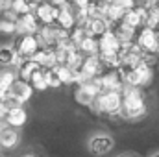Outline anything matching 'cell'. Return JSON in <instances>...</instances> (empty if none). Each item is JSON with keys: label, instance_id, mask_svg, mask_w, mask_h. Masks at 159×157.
I'll return each mask as SVG.
<instances>
[{"label": "cell", "instance_id": "obj_6", "mask_svg": "<svg viewBox=\"0 0 159 157\" xmlns=\"http://www.w3.org/2000/svg\"><path fill=\"white\" fill-rule=\"evenodd\" d=\"M9 92V105H24L32 96H34V87L30 85V81H24V79L17 78L11 87L7 89Z\"/></svg>", "mask_w": 159, "mask_h": 157}, {"label": "cell", "instance_id": "obj_39", "mask_svg": "<svg viewBox=\"0 0 159 157\" xmlns=\"http://www.w3.org/2000/svg\"><path fill=\"white\" fill-rule=\"evenodd\" d=\"M28 2H35V4H41V2H44V0H28Z\"/></svg>", "mask_w": 159, "mask_h": 157}, {"label": "cell", "instance_id": "obj_30", "mask_svg": "<svg viewBox=\"0 0 159 157\" xmlns=\"http://www.w3.org/2000/svg\"><path fill=\"white\" fill-rule=\"evenodd\" d=\"M98 59H100V63H102V67L106 70L119 69V65H120L119 54H98Z\"/></svg>", "mask_w": 159, "mask_h": 157}, {"label": "cell", "instance_id": "obj_22", "mask_svg": "<svg viewBox=\"0 0 159 157\" xmlns=\"http://www.w3.org/2000/svg\"><path fill=\"white\" fill-rule=\"evenodd\" d=\"M76 48H78L83 56H94V54H98V39L96 37H91V35H85L78 43Z\"/></svg>", "mask_w": 159, "mask_h": 157}, {"label": "cell", "instance_id": "obj_43", "mask_svg": "<svg viewBox=\"0 0 159 157\" xmlns=\"http://www.w3.org/2000/svg\"><path fill=\"white\" fill-rule=\"evenodd\" d=\"M0 154H2V148H0Z\"/></svg>", "mask_w": 159, "mask_h": 157}, {"label": "cell", "instance_id": "obj_29", "mask_svg": "<svg viewBox=\"0 0 159 157\" xmlns=\"http://www.w3.org/2000/svg\"><path fill=\"white\" fill-rule=\"evenodd\" d=\"M122 7L117 6V2H109V6H107V9H106V13H104V19L109 22V28H111V24H115V22H119L120 19H122Z\"/></svg>", "mask_w": 159, "mask_h": 157}, {"label": "cell", "instance_id": "obj_1", "mask_svg": "<svg viewBox=\"0 0 159 157\" xmlns=\"http://www.w3.org/2000/svg\"><path fill=\"white\" fill-rule=\"evenodd\" d=\"M122 107H120L119 118L122 120H139L148 113V104H146V96L144 91L141 87H131V85H124L122 91Z\"/></svg>", "mask_w": 159, "mask_h": 157}, {"label": "cell", "instance_id": "obj_16", "mask_svg": "<svg viewBox=\"0 0 159 157\" xmlns=\"http://www.w3.org/2000/svg\"><path fill=\"white\" fill-rule=\"evenodd\" d=\"M39 20L35 17L34 11H28L24 15H20L17 19V35H22V34H37L39 30Z\"/></svg>", "mask_w": 159, "mask_h": 157}, {"label": "cell", "instance_id": "obj_7", "mask_svg": "<svg viewBox=\"0 0 159 157\" xmlns=\"http://www.w3.org/2000/svg\"><path fill=\"white\" fill-rule=\"evenodd\" d=\"M39 39L35 34H22V35H17L13 41V48L17 50V54L24 59H30L37 50H39Z\"/></svg>", "mask_w": 159, "mask_h": 157}, {"label": "cell", "instance_id": "obj_17", "mask_svg": "<svg viewBox=\"0 0 159 157\" xmlns=\"http://www.w3.org/2000/svg\"><path fill=\"white\" fill-rule=\"evenodd\" d=\"M59 28H63V30H70L74 24H76V17H74V9H72V4H70V0L65 4V6H61V7H57V15H56V20H54Z\"/></svg>", "mask_w": 159, "mask_h": 157}, {"label": "cell", "instance_id": "obj_44", "mask_svg": "<svg viewBox=\"0 0 159 157\" xmlns=\"http://www.w3.org/2000/svg\"><path fill=\"white\" fill-rule=\"evenodd\" d=\"M157 56H159V50H157Z\"/></svg>", "mask_w": 159, "mask_h": 157}, {"label": "cell", "instance_id": "obj_21", "mask_svg": "<svg viewBox=\"0 0 159 157\" xmlns=\"http://www.w3.org/2000/svg\"><path fill=\"white\" fill-rule=\"evenodd\" d=\"M111 32L117 35V39H119L120 43H131V41H135V34H137L135 28H129V26L124 24L122 20L111 24Z\"/></svg>", "mask_w": 159, "mask_h": 157}, {"label": "cell", "instance_id": "obj_35", "mask_svg": "<svg viewBox=\"0 0 159 157\" xmlns=\"http://www.w3.org/2000/svg\"><path fill=\"white\" fill-rule=\"evenodd\" d=\"M117 6L122 7V11H128V9H133L137 6V0H115Z\"/></svg>", "mask_w": 159, "mask_h": 157}, {"label": "cell", "instance_id": "obj_33", "mask_svg": "<svg viewBox=\"0 0 159 157\" xmlns=\"http://www.w3.org/2000/svg\"><path fill=\"white\" fill-rule=\"evenodd\" d=\"M44 78H46V83H48V89H59L61 87V79L57 76L56 69H44Z\"/></svg>", "mask_w": 159, "mask_h": 157}, {"label": "cell", "instance_id": "obj_13", "mask_svg": "<svg viewBox=\"0 0 159 157\" xmlns=\"http://www.w3.org/2000/svg\"><path fill=\"white\" fill-rule=\"evenodd\" d=\"M120 43L117 39V35L111 32V28L107 32H104L98 37V54H119L120 50Z\"/></svg>", "mask_w": 159, "mask_h": 157}, {"label": "cell", "instance_id": "obj_26", "mask_svg": "<svg viewBox=\"0 0 159 157\" xmlns=\"http://www.w3.org/2000/svg\"><path fill=\"white\" fill-rule=\"evenodd\" d=\"M35 69H39V65H37L34 59H24V61L20 63V67L17 69V76L20 79H24V81H28Z\"/></svg>", "mask_w": 159, "mask_h": 157}, {"label": "cell", "instance_id": "obj_9", "mask_svg": "<svg viewBox=\"0 0 159 157\" xmlns=\"http://www.w3.org/2000/svg\"><path fill=\"white\" fill-rule=\"evenodd\" d=\"M135 43L139 44V48L143 52H152L157 54L159 50V35L148 26H141L135 34Z\"/></svg>", "mask_w": 159, "mask_h": 157}, {"label": "cell", "instance_id": "obj_3", "mask_svg": "<svg viewBox=\"0 0 159 157\" xmlns=\"http://www.w3.org/2000/svg\"><path fill=\"white\" fill-rule=\"evenodd\" d=\"M122 76L124 85H131V87H148L154 81V69L144 65L143 61L137 63L135 67H119L117 69Z\"/></svg>", "mask_w": 159, "mask_h": 157}, {"label": "cell", "instance_id": "obj_24", "mask_svg": "<svg viewBox=\"0 0 159 157\" xmlns=\"http://www.w3.org/2000/svg\"><path fill=\"white\" fill-rule=\"evenodd\" d=\"M30 85L34 87V91H39V92H43V91H46L48 89V83H46V78H44V69H35L34 70V74L30 76Z\"/></svg>", "mask_w": 159, "mask_h": 157}, {"label": "cell", "instance_id": "obj_20", "mask_svg": "<svg viewBox=\"0 0 159 157\" xmlns=\"http://www.w3.org/2000/svg\"><path fill=\"white\" fill-rule=\"evenodd\" d=\"M35 17H37V20H39V24H52L54 20H56V15H57V7H54L52 4H48V0H44V2H41L37 4V7H35Z\"/></svg>", "mask_w": 159, "mask_h": 157}, {"label": "cell", "instance_id": "obj_15", "mask_svg": "<svg viewBox=\"0 0 159 157\" xmlns=\"http://www.w3.org/2000/svg\"><path fill=\"white\" fill-rule=\"evenodd\" d=\"M20 142V135L15 128L0 124V148L2 150H15Z\"/></svg>", "mask_w": 159, "mask_h": 157}, {"label": "cell", "instance_id": "obj_41", "mask_svg": "<svg viewBox=\"0 0 159 157\" xmlns=\"http://www.w3.org/2000/svg\"><path fill=\"white\" fill-rule=\"evenodd\" d=\"M152 157H159V152H157V154H154V155H152Z\"/></svg>", "mask_w": 159, "mask_h": 157}, {"label": "cell", "instance_id": "obj_2", "mask_svg": "<svg viewBox=\"0 0 159 157\" xmlns=\"http://www.w3.org/2000/svg\"><path fill=\"white\" fill-rule=\"evenodd\" d=\"M93 113L104 115V117H119L120 107H122V94L120 91H102L93 104L89 105Z\"/></svg>", "mask_w": 159, "mask_h": 157}, {"label": "cell", "instance_id": "obj_23", "mask_svg": "<svg viewBox=\"0 0 159 157\" xmlns=\"http://www.w3.org/2000/svg\"><path fill=\"white\" fill-rule=\"evenodd\" d=\"M17 56L19 54L13 48V44H2L0 46V67H13Z\"/></svg>", "mask_w": 159, "mask_h": 157}, {"label": "cell", "instance_id": "obj_12", "mask_svg": "<svg viewBox=\"0 0 159 157\" xmlns=\"http://www.w3.org/2000/svg\"><path fill=\"white\" fill-rule=\"evenodd\" d=\"M81 26H83V30H85L87 35L96 37V39H98L104 32L109 30V22H107L104 17H100V15H93V17H89Z\"/></svg>", "mask_w": 159, "mask_h": 157}, {"label": "cell", "instance_id": "obj_37", "mask_svg": "<svg viewBox=\"0 0 159 157\" xmlns=\"http://www.w3.org/2000/svg\"><path fill=\"white\" fill-rule=\"evenodd\" d=\"M89 2H91V0H70V4H72L74 7H85Z\"/></svg>", "mask_w": 159, "mask_h": 157}, {"label": "cell", "instance_id": "obj_5", "mask_svg": "<svg viewBox=\"0 0 159 157\" xmlns=\"http://www.w3.org/2000/svg\"><path fill=\"white\" fill-rule=\"evenodd\" d=\"M102 92V85H100V79L98 78H89L85 81H81L80 85H76V91H74V100L81 104V105H91L93 100Z\"/></svg>", "mask_w": 159, "mask_h": 157}, {"label": "cell", "instance_id": "obj_45", "mask_svg": "<svg viewBox=\"0 0 159 157\" xmlns=\"http://www.w3.org/2000/svg\"><path fill=\"white\" fill-rule=\"evenodd\" d=\"M0 157H2V154H0Z\"/></svg>", "mask_w": 159, "mask_h": 157}, {"label": "cell", "instance_id": "obj_8", "mask_svg": "<svg viewBox=\"0 0 159 157\" xmlns=\"http://www.w3.org/2000/svg\"><path fill=\"white\" fill-rule=\"evenodd\" d=\"M113 148H115V141H113V137L107 135V133H96V135H93V137L87 141V150H89L94 157L107 155Z\"/></svg>", "mask_w": 159, "mask_h": 157}, {"label": "cell", "instance_id": "obj_11", "mask_svg": "<svg viewBox=\"0 0 159 157\" xmlns=\"http://www.w3.org/2000/svg\"><path fill=\"white\" fill-rule=\"evenodd\" d=\"M26 122H28V113L22 105H9L2 124H6L9 128H15V129H20Z\"/></svg>", "mask_w": 159, "mask_h": 157}, {"label": "cell", "instance_id": "obj_38", "mask_svg": "<svg viewBox=\"0 0 159 157\" xmlns=\"http://www.w3.org/2000/svg\"><path fill=\"white\" fill-rule=\"evenodd\" d=\"M69 0H48V4H52L54 7H61V6H65Z\"/></svg>", "mask_w": 159, "mask_h": 157}, {"label": "cell", "instance_id": "obj_31", "mask_svg": "<svg viewBox=\"0 0 159 157\" xmlns=\"http://www.w3.org/2000/svg\"><path fill=\"white\" fill-rule=\"evenodd\" d=\"M7 7H9L17 17H20V15H24V13L30 11L28 0H9V2H7Z\"/></svg>", "mask_w": 159, "mask_h": 157}, {"label": "cell", "instance_id": "obj_32", "mask_svg": "<svg viewBox=\"0 0 159 157\" xmlns=\"http://www.w3.org/2000/svg\"><path fill=\"white\" fill-rule=\"evenodd\" d=\"M85 35H87V34H85V30H83L81 24H74L70 30H67V37H69V41H70L74 46H78V43L83 39Z\"/></svg>", "mask_w": 159, "mask_h": 157}, {"label": "cell", "instance_id": "obj_25", "mask_svg": "<svg viewBox=\"0 0 159 157\" xmlns=\"http://www.w3.org/2000/svg\"><path fill=\"white\" fill-rule=\"evenodd\" d=\"M17 78H19V76H17V70H15V69H11V67H2V70H0V89L7 91V89L11 87V83Z\"/></svg>", "mask_w": 159, "mask_h": 157}, {"label": "cell", "instance_id": "obj_4", "mask_svg": "<svg viewBox=\"0 0 159 157\" xmlns=\"http://www.w3.org/2000/svg\"><path fill=\"white\" fill-rule=\"evenodd\" d=\"M35 35L39 39L41 46H50V48H56V46H59L61 43H65V41L69 39L67 37V30L59 28L56 22L39 26V30H37Z\"/></svg>", "mask_w": 159, "mask_h": 157}, {"label": "cell", "instance_id": "obj_27", "mask_svg": "<svg viewBox=\"0 0 159 157\" xmlns=\"http://www.w3.org/2000/svg\"><path fill=\"white\" fill-rule=\"evenodd\" d=\"M54 69H56L57 76L61 79V85H74V76H76V72H74L70 67H67V65H56Z\"/></svg>", "mask_w": 159, "mask_h": 157}, {"label": "cell", "instance_id": "obj_40", "mask_svg": "<svg viewBox=\"0 0 159 157\" xmlns=\"http://www.w3.org/2000/svg\"><path fill=\"white\" fill-rule=\"evenodd\" d=\"M20 157H35L34 154H24V155H20Z\"/></svg>", "mask_w": 159, "mask_h": 157}, {"label": "cell", "instance_id": "obj_42", "mask_svg": "<svg viewBox=\"0 0 159 157\" xmlns=\"http://www.w3.org/2000/svg\"><path fill=\"white\" fill-rule=\"evenodd\" d=\"M119 157H133V155H119Z\"/></svg>", "mask_w": 159, "mask_h": 157}, {"label": "cell", "instance_id": "obj_14", "mask_svg": "<svg viewBox=\"0 0 159 157\" xmlns=\"http://www.w3.org/2000/svg\"><path fill=\"white\" fill-rule=\"evenodd\" d=\"M100 85H102V91H122L124 87V81H122V76L117 69L113 70H104L100 76Z\"/></svg>", "mask_w": 159, "mask_h": 157}, {"label": "cell", "instance_id": "obj_18", "mask_svg": "<svg viewBox=\"0 0 159 157\" xmlns=\"http://www.w3.org/2000/svg\"><path fill=\"white\" fill-rule=\"evenodd\" d=\"M30 59H34L41 69H52V67L57 65V63H56L54 48H50V46H39V50H37Z\"/></svg>", "mask_w": 159, "mask_h": 157}, {"label": "cell", "instance_id": "obj_10", "mask_svg": "<svg viewBox=\"0 0 159 157\" xmlns=\"http://www.w3.org/2000/svg\"><path fill=\"white\" fill-rule=\"evenodd\" d=\"M104 70L106 69L102 67V63L98 59V54H94V56H83V61H81V65H80V69H78V72L85 79L98 78Z\"/></svg>", "mask_w": 159, "mask_h": 157}, {"label": "cell", "instance_id": "obj_19", "mask_svg": "<svg viewBox=\"0 0 159 157\" xmlns=\"http://www.w3.org/2000/svg\"><path fill=\"white\" fill-rule=\"evenodd\" d=\"M17 15L6 7L2 13H0V34L4 35H17Z\"/></svg>", "mask_w": 159, "mask_h": 157}, {"label": "cell", "instance_id": "obj_34", "mask_svg": "<svg viewBox=\"0 0 159 157\" xmlns=\"http://www.w3.org/2000/svg\"><path fill=\"white\" fill-rule=\"evenodd\" d=\"M141 61L144 63V65H148V67H156L159 63V56L157 54H152V52H143V56H141Z\"/></svg>", "mask_w": 159, "mask_h": 157}, {"label": "cell", "instance_id": "obj_36", "mask_svg": "<svg viewBox=\"0 0 159 157\" xmlns=\"http://www.w3.org/2000/svg\"><path fill=\"white\" fill-rule=\"evenodd\" d=\"M7 107H9V104L0 100V124L4 122V117H6V113H7Z\"/></svg>", "mask_w": 159, "mask_h": 157}, {"label": "cell", "instance_id": "obj_28", "mask_svg": "<svg viewBox=\"0 0 159 157\" xmlns=\"http://www.w3.org/2000/svg\"><path fill=\"white\" fill-rule=\"evenodd\" d=\"M120 20H122L124 24H128L129 28H135V30H139V28L143 26V20H141V17H139V13H137V9H135V7H133V9L124 11Z\"/></svg>", "mask_w": 159, "mask_h": 157}]
</instances>
